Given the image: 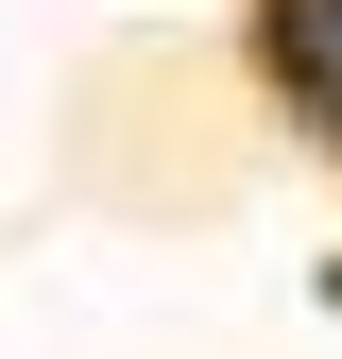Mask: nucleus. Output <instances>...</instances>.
Instances as JSON below:
<instances>
[{"label":"nucleus","mask_w":342,"mask_h":359,"mask_svg":"<svg viewBox=\"0 0 342 359\" xmlns=\"http://www.w3.org/2000/svg\"><path fill=\"white\" fill-rule=\"evenodd\" d=\"M274 34H291V69H308V86H325V120H342V0H291Z\"/></svg>","instance_id":"1"}]
</instances>
